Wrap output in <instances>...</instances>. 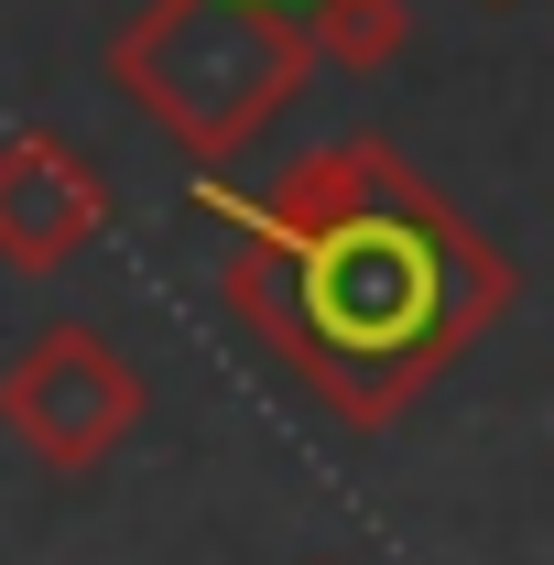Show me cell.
I'll list each match as a JSON object with an SVG mask.
<instances>
[{
    "label": "cell",
    "mask_w": 554,
    "mask_h": 565,
    "mask_svg": "<svg viewBox=\"0 0 554 565\" xmlns=\"http://www.w3.org/2000/svg\"><path fill=\"white\" fill-rule=\"evenodd\" d=\"M196 207L251 228L228 262V316L338 424H392L511 305V262L403 174L392 141H327L273 196L196 185Z\"/></svg>",
    "instance_id": "obj_1"
},
{
    "label": "cell",
    "mask_w": 554,
    "mask_h": 565,
    "mask_svg": "<svg viewBox=\"0 0 554 565\" xmlns=\"http://www.w3.org/2000/svg\"><path fill=\"white\" fill-rule=\"evenodd\" d=\"M489 11H511V0H489Z\"/></svg>",
    "instance_id": "obj_6"
},
{
    "label": "cell",
    "mask_w": 554,
    "mask_h": 565,
    "mask_svg": "<svg viewBox=\"0 0 554 565\" xmlns=\"http://www.w3.org/2000/svg\"><path fill=\"white\" fill-rule=\"evenodd\" d=\"M98 228H109V185L66 131L0 141V262L11 273H66Z\"/></svg>",
    "instance_id": "obj_4"
},
{
    "label": "cell",
    "mask_w": 554,
    "mask_h": 565,
    "mask_svg": "<svg viewBox=\"0 0 554 565\" xmlns=\"http://www.w3.org/2000/svg\"><path fill=\"white\" fill-rule=\"evenodd\" d=\"M0 424L22 457H44L55 479H87L120 435L141 424V370L98 327H44L33 349L0 370Z\"/></svg>",
    "instance_id": "obj_3"
},
{
    "label": "cell",
    "mask_w": 554,
    "mask_h": 565,
    "mask_svg": "<svg viewBox=\"0 0 554 565\" xmlns=\"http://www.w3.org/2000/svg\"><path fill=\"white\" fill-rule=\"evenodd\" d=\"M109 66L185 152H239L305 87L316 44L294 0H141Z\"/></svg>",
    "instance_id": "obj_2"
},
{
    "label": "cell",
    "mask_w": 554,
    "mask_h": 565,
    "mask_svg": "<svg viewBox=\"0 0 554 565\" xmlns=\"http://www.w3.org/2000/svg\"><path fill=\"white\" fill-rule=\"evenodd\" d=\"M305 44L338 76H381L414 55V0H305Z\"/></svg>",
    "instance_id": "obj_5"
}]
</instances>
